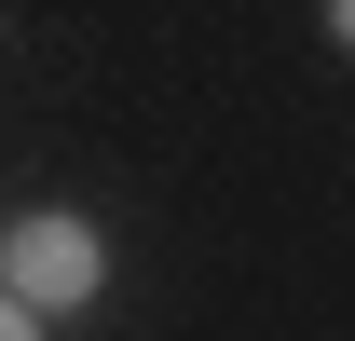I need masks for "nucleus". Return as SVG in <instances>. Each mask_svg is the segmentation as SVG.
Returning a JSON list of instances; mask_svg holds the SVG:
<instances>
[{
	"label": "nucleus",
	"mask_w": 355,
	"mask_h": 341,
	"mask_svg": "<svg viewBox=\"0 0 355 341\" xmlns=\"http://www.w3.org/2000/svg\"><path fill=\"white\" fill-rule=\"evenodd\" d=\"M0 287H14V314H28V300H42V314H83V300L110 287V232L69 218V205L14 218V232H0Z\"/></svg>",
	"instance_id": "obj_1"
},
{
	"label": "nucleus",
	"mask_w": 355,
	"mask_h": 341,
	"mask_svg": "<svg viewBox=\"0 0 355 341\" xmlns=\"http://www.w3.org/2000/svg\"><path fill=\"white\" fill-rule=\"evenodd\" d=\"M0 341H42V314H14V300H0Z\"/></svg>",
	"instance_id": "obj_2"
},
{
	"label": "nucleus",
	"mask_w": 355,
	"mask_h": 341,
	"mask_svg": "<svg viewBox=\"0 0 355 341\" xmlns=\"http://www.w3.org/2000/svg\"><path fill=\"white\" fill-rule=\"evenodd\" d=\"M328 28H342V55H355V0H342V14H328Z\"/></svg>",
	"instance_id": "obj_3"
}]
</instances>
